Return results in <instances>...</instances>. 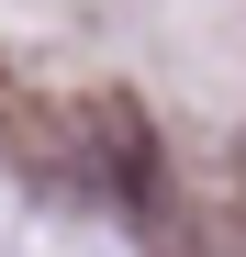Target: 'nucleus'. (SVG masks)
<instances>
[{
	"instance_id": "f257e3e1",
	"label": "nucleus",
	"mask_w": 246,
	"mask_h": 257,
	"mask_svg": "<svg viewBox=\"0 0 246 257\" xmlns=\"http://www.w3.org/2000/svg\"><path fill=\"white\" fill-rule=\"evenodd\" d=\"M78 157H90L135 212H157V190H168V168H157V123L123 101V90H101V101H90V146H78Z\"/></svg>"
}]
</instances>
